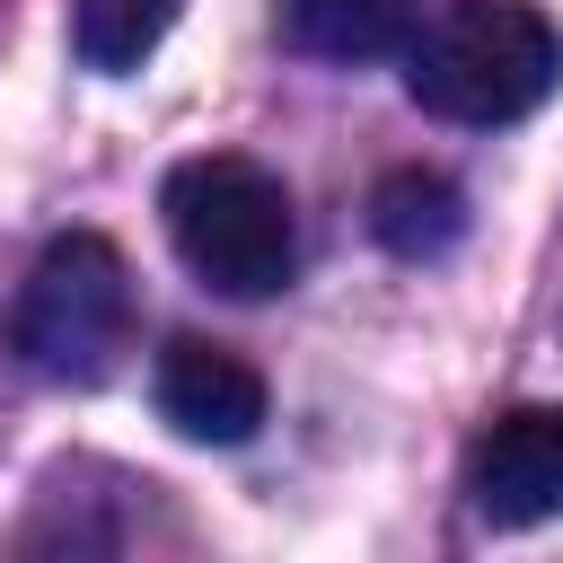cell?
<instances>
[{"instance_id":"5","label":"cell","mask_w":563,"mask_h":563,"mask_svg":"<svg viewBox=\"0 0 563 563\" xmlns=\"http://www.w3.org/2000/svg\"><path fill=\"white\" fill-rule=\"evenodd\" d=\"M150 396H158V413H167L185 440H202V449H238V440L264 431V378H255V361H238L229 343H202V334H176V343L158 352Z\"/></svg>"},{"instance_id":"8","label":"cell","mask_w":563,"mask_h":563,"mask_svg":"<svg viewBox=\"0 0 563 563\" xmlns=\"http://www.w3.org/2000/svg\"><path fill=\"white\" fill-rule=\"evenodd\" d=\"M176 9H185V0H79V9H70V44H79L88 70L123 79V70H141V62L158 53V35L176 26Z\"/></svg>"},{"instance_id":"7","label":"cell","mask_w":563,"mask_h":563,"mask_svg":"<svg viewBox=\"0 0 563 563\" xmlns=\"http://www.w3.org/2000/svg\"><path fill=\"white\" fill-rule=\"evenodd\" d=\"M422 18V0H290V44L317 62H369L387 44H405Z\"/></svg>"},{"instance_id":"4","label":"cell","mask_w":563,"mask_h":563,"mask_svg":"<svg viewBox=\"0 0 563 563\" xmlns=\"http://www.w3.org/2000/svg\"><path fill=\"white\" fill-rule=\"evenodd\" d=\"M466 501L484 528H537L563 510V405H519L475 431Z\"/></svg>"},{"instance_id":"6","label":"cell","mask_w":563,"mask_h":563,"mask_svg":"<svg viewBox=\"0 0 563 563\" xmlns=\"http://www.w3.org/2000/svg\"><path fill=\"white\" fill-rule=\"evenodd\" d=\"M369 238L387 255H405V264H440L466 238V194L449 176H431V167H396L369 194Z\"/></svg>"},{"instance_id":"1","label":"cell","mask_w":563,"mask_h":563,"mask_svg":"<svg viewBox=\"0 0 563 563\" xmlns=\"http://www.w3.org/2000/svg\"><path fill=\"white\" fill-rule=\"evenodd\" d=\"M563 79V35L528 0H440L405 44V97L440 123L501 132Z\"/></svg>"},{"instance_id":"2","label":"cell","mask_w":563,"mask_h":563,"mask_svg":"<svg viewBox=\"0 0 563 563\" xmlns=\"http://www.w3.org/2000/svg\"><path fill=\"white\" fill-rule=\"evenodd\" d=\"M158 211H167V246L185 255V273L229 299H273L299 264V220H290L282 176L238 150L176 158L158 185Z\"/></svg>"},{"instance_id":"3","label":"cell","mask_w":563,"mask_h":563,"mask_svg":"<svg viewBox=\"0 0 563 563\" xmlns=\"http://www.w3.org/2000/svg\"><path fill=\"white\" fill-rule=\"evenodd\" d=\"M9 343L26 369L62 378V387H97L114 369V352L132 343V264L114 238L70 229L35 255V273L18 282L9 308Z\"/></svg>"}]
</instances>
